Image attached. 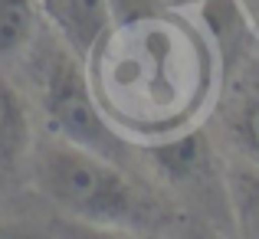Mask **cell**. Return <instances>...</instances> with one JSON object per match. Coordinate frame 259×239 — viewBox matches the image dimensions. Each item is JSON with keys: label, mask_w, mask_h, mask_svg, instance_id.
<instances>
[{"label": "cell", "mask_w": 259, "mask_h": 239, "mask_svg": "<svg viewBox=\"0 0 259 239\" xmlns=\"http://www.w3.org/2000/svg\"><path fill=\"white\" fill-rule=\"evenodd\" d=\"M145 174L187 213L200 210L207 226H233L227 194V161H220L203 128H184L177 134L138 145Z\"/></svg>", "instance_id": "4"}, {"label": "cell", "mask_w": 259, "mask_h": 239, "mask_svg": "<svg viewBox=\"0 0 259 239\" xmlns=\"http://www.w3.org/2000/svg\"><path fill=\"white\" fill-rule=\"evenodd\" d=\"M10 236H30V233L20 229V223H4L0 220V239H10Z\"/></svg>", "instance_id": "10"}, {"label": "cell", "mask_w": 259, "mask_h": 239, "mask_svg": "<svg viewBox=\"0 0 259 239\" xmlns=\"http://www.w3.org/2000/svg\"><path fill=\"white\" fill-rule=\"evenodd\" d=\"M105 118L135 145L194 128L217 99V43L171 4L115 20L85 59Z\"/></svg>", "instance_id": "1"}, {"label": "cell", "mask_w": 259, "mask_h": 239, "mask_svg": "<svg viewBox=\"0 0 259 239\" xmlns=\"http://www.w3.org/2000/svg\"><path fill=\"white\" fill-rule=\"evenodd\" d=\"M39 13L50 23L53 36L82 63L112 26L108 0H39Z\"/></svg>", "instance_id": "6"}, {"label": "cell", "mask_w": 259, "mask_h": 239, "mask_svg": "<svg viewBox=\"0 0 259 239\" xmlns=\"http://www.w3.org/2000/svg\"><path fill=\"white\" fill-rule=\"evenodd\" d=\"M30 177L59 213L115 233L167 236L190 226V216L145 174L95 151L46 134L33 141Z\"/></svg>", "instance_id": "2"}, {"label": "cell", "mask_w": 259, "mask_h": 239, "mask_svg": "<svg viewBox=\"0 0 259 239\" xmlns=\"http://www.w3.org/2000/svg\"><path fill=\"white\" fill-rule=\"evenodd\" d=\"M39 112L46 121V134L95 151L108 161H118L125 167H141L138 145L128 141L112 121L105 118L99 99L92 92L85 63L72 50H66L56 36L39 53Z\"/></svg>", "instance_id": "3"}, {"label": "cell", "mask_w": 259, "mask_h": 239, "mask_svg": "<svg viewBox=\"0 0 259 239\" xmlns=\"http://www.w3.org/2000/svg\"><path fill=\"white\" fill-rule=\"evenodd\" d=\"M33 121L23 92L7 76H0V190L17 183L23 167H30Z\"/></svg>", "instance_id": "7"}, {"label": "cell", "mask_w": 259, "mask_h": 239, "mask_svg": "<svg viewBox=\"0 0 259 239\" xmlns=\"http://www.w3.org/2000/svg\"><path fill=\"white\" fill-rule=\"evenodd\" d=\"M217 85V128L233 158L259 164V53H243Z\"/></svg>", "instance_id": "5"}, {"label": "cell", "mask_w": 259, "mask_h": 239, "mask_svg": "<svg viewBox=\"0 0 259 239\" xmlns=\"http://www.w3.org/2000/svg\"><path fill=\"white\" fill-rule=\"evenodd\" d=\"M227 194L236 233L259 239V164L243 158L227 161Z\"/></svg>", "instance_id": "8"}, {"label": "cell", "mask_w": 259, "mask_h": 239, "mask_svg": "<svg viewBox=\"0 0 259 239\" xmlns=\"http://www.w3.org/2000/svg\"><path fill=\"white\" fill-rule=\"evenodd\" d=\"M39 17V0H0V59L17 56L33 43Z\"/></svg>", "instance_id": "9"}]
</instances>
